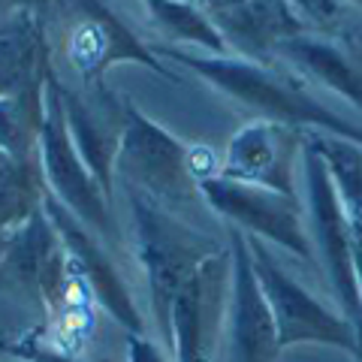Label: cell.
<instances>
[{
  "mask_svg": "<svg viewBox=\"0 0 362 362\" xmlns=\"http://www.w3.org/2000/svg\"><path fill=\"white\" fill-rule=\"evenodd\" d=\"M61 100L78 157L112 197L115 157L127 124V100H118L112 90H106V85H90V94L61 85Z\"/></svg>",
  "mask_w": 362,
  "mask_h": 362,
  "instance_id": "cell-14",
  "label": "cell"
},
{
  "mask_svg": "<svg viewBox=\"0 0 362 362\" xmlns=\"http://www.w3.org/2000/svg\"><path fill=\"white\" fill-rule=\"evenodd\" d=\"M305 181H308V202H311V233H314V254L320 257V272H326L332 293L341 314L356 326L362 320V299H359V278H356V245L354 226H350L347 209L326 160L308 142L302 151Z\"/></svg>",
  "mask_w": 362,
  "mask_h": 362,
  "instance_id": "cell-4",
  "label": "cell"
},
{
  "mask_svg": "<svg viewBox=\"0 0 362 362\" xmlns=\"http://www.w3.org/2000/svg\"><path fill=\"white\" fill-rule=\"evenodd\" d=\"M142 4L157 30L166 37L197 45L206 54H230L221 30L214 28V21L202 6L190 4V0H142Z\"/></svg>",
  "mask_w": 362,
  "mask_h": 362,
  "instance_id": "cell-20",
  "label": "cell"
},
{
  "mask_svg": "<svg viewBox=\"0 0 362 362\" xmlns=\"http://www.w3.org/2000/svg\"><path fill=\"white\" fill-rule=\"evenodd\" d=\"M278 54L287 58L302 76H308L323 88L341 94L362 112V73L347 61V54L335 42L299 33V37H290L287 42H281Z\"/></svg>",
  "mask_w": 362,
  "mask_h": 362,
  "instance_id": "cell-17",
  "label": "cell"
},
{
  "mask_svg": "<svg viewBox=\"0 0 362 362\" xmlns=\"http://www.w3.org/2000/svg\"><path fill=\"white\" fill-rule=\"evenodd\" d=\"M247 247H251L254 272L259 278L269 308L275 314L281 344H329L338 350H347L359 359V335L356 326L347 320L344 314H335L332 308L311 296L308 287H302L299 281H293L284 266L269 254V247L247 235Z\"/></svg>",
  "mask_w": 362,
  "mask_h": 362,
  "instance_id": "cell-6",
  "label": "cell"
},
{
  "mask_svg": "<svg viewBox=\"0 0 362 362\" xmlns=\"http://www.w3.org/2000/svg\"><path fill=\"white\" fill-rule=\"evenodd\" d=\"M230 254H233V284H230V362H278L281 335L275 314L259 278L254 272L251 247L242 230H230Z\"/></svg>",
  "mask_w": 362,
  "mask_h": 362,
  "instance_id": "cell-12",
  "label": "cell"
},
{
  "mask_svg": "<svg viewBox=\"0 0 362 362\" xmlns=\"http://www.w3.org/2000/svg\"><path fill=\"white\" fill-rule=\"evenodd\" d=\"M127 197H130L136 257H139L145 281H148L151 314H154L157 329H160L163 350H166L169 314H173L175 296L206 259L226 251V247L221 242H214L211 235L187 226L163 202L151 199L142 190L127 187Z\"/></svg>",
  "mask_w": 362,
  "mask_h": 362,
  "instance_id": "cell-2",
  "label": "cell"
},
{
  "mask_svg": "<svg viewBox=\"0 0 362 362\" xmlns=\"http://www.w3.org/2000/svg\"><path fill=\"white\" fill-rule=\"evenodd\" d=\"M9 6H16V13H37L42 16V9L52 4V0H6Z\"/></svg>",
  "mask_w": 362,
  "mask_h": 362,
  "instance_id": "cell-24",
  "label": "cell"
},
{
  "mask_svg": "<svg viewBox=\"0 0 362 362\" xmlns=\"http://www.w3.org/2000/svg\"><path fill=\"white\" fill-rule=\"evenodd\" d=\"M233 254L230 247L206 259L173 302L169 341L175 362H214L221 329L230 311Z\"/></svg>",
  "mask_w": 362,
  "mask_h": 362,
  "instance_id": "cell-9",
  "label": "cell"
},
{
  "mask_svg": "<svg viewBox=\"0 0 362 362\" xmlns=\"http://www.w3.org/2000/svg\"><path fill=\"white\" fill-rule=\"evenodd\" d=\"M206 13L230 54L257 64H272L281 42L305 33V21L290 0H239L230 6H206Z\"/></svg>",
  "mask_w": 362,
  "mask_h": 362,
  "instance_id": "cell-15",
  "label": "cell"
},
{
  "mask_svg": "<svg viewBox=\"0 0 362 362\" xmlns=\"http://www.w3.org/2000/svg\"><path fill=\"white\" fill-rule=\"evenodd\" d=\"M350 4H356V6H362V0H350Z\"/></svg>",
  "mask_w": 362,
  "mask_h": 362,
  "instance_id": "cell-28",
  "label": "cell"
},
{
  "mask_svg": "<svg viewBox=\"0 0 362 362\" xmlns=\"http://www.w3.org/2000/svg\"><path fill=\"white\" fill-rule=\"evenodd\" d=\"M4 354L16 356L21 362H97V359H85V356L70 354V350H64L58 344H52L42 329L18 335V338H6Z\"/></svg>",
  "mask_w": 362,
  "mask_h": 362,
  "instance_id": "cell-21",
  "label": "cell"
},
{
  "mask_svg": "<svg viewBox=\"0 0 362 362\" xmlns=\"http://www.w3.org/2000/svg\"><path fill=\"white\" fill-rule=\"evenodd\" d=\"M293 6L305 13V18L317 21V25H326L338 16V0H290Z\"/></svg>",
  "mask_w": 362,
  "mask_h": 362,
  "instance_id": "cell-23",
  "label": "cell"
},
{
  "mask_svg": "<svg viewBox=\"0 0 362 362\" xmlns=\"http://www.w3.org/2000/svg\"><path fill=\"white\" fill-rule=\"evenodd\" d=\"M45 214L52 218L54 230L66 245L70 254V266L78 278H82L85 290L94 296V302L103 308L121 329H127V335H145L142 314L133 302V293L127 287V281L121 278V272L103 251V245L94 239L90 226L82 223L76 214L64 206L54 194H45Z\"/></svg>",
  "mask_w": 362,
  "mask_h": 362,
  "instance_id": "cell-11",
  "label": "cell"
},
{
  "mask_svg": "<svg viewBox=\"0 0 362 362\" xmlns=\"http://www.w3.org/2000/svg\"><path fill=\"white\" fill-rule=\"evenodd\" d=\"M154 54L185 64L187 70L209 78L223 94L239 100L242 106L257 109L259 118L266 121H281L299 130H323L329 136H341V139L362 145L359 124L335 115L317 97H311L299 82L275 73L269 64L245 61L235 58V54H197L187 49H175V45H157Z\"/></svg>",
  "mask_w": 362,
  "mask_h": 362,
  "instance_id": "cell-1",
  "label": "cell"
},
{
  "mask_svg": "<svg viewBox=\"0 0 362 362\" xmlns=\"http://www.w3.org/2000/svg\"><path fill=\"white\" fill-rule=\"evenodd\" d=\"M4 347H6V338H4V335H0V354H4Z\"/></svg>",
  "mask_w": 362,
  "mask_h": 362,
  "instance_id": "cell-27",
  "label": "cell"
},
{
  "mask_svg": "<svg viewBox=\"0 0 362 362\" xmlns=\"http://www.w3.org/2000/svg\"><path fill=\"white\" fill-rule=\"evenodd\" d=\"M190 4H202V0H190Z\"/></svg>",
  "mask_w": 362,
  "mask_h": 362,
  "instance_id": "cell-29",
  "label": "cell"
},
{
  "mask_svg": "<svg viewBox=\"0 0 362 362\" xmlns=\"http://www.w3.org/2000/svg\"><path fill=\"white\" fill-rule=\"evenodd\" d=\"M42 18L37 13H16L6 28H0V97H13L33 88L49 70Z\"/></svg>",
  "mask_w": 362,
  "mask_h": 362,
  "instance_id": "cell-16",
  "label": "cell"
},
{
  "mask_svg": "<svg viewBox=\"0 0 362 362\" xmlns=\"http://www.w3.org/2000/svg\"><path fill=\"white\" fill-rule=\"evenodd\" d=\"M49 185L40 157L18 160L0 151V230H16L42 209Z\"/></svg>",
  "mask_w": 362,
  "mask_h": 362,
  "instance_id": "cell-19",
  "label": "cell"
},
{
  "mask_svg": "<svg viewBox=\"0 0 362 362\" xmlns=\"http://www.w3.org/2000/svg\"><path fill=\"white\" fill-rule=\"evenodd\" d=\"M199 194L235 230H242L245 235H254L259 242H272L284 247L287 254L302 257L311 269H320L314 254V242L305 233L299 197H287L272 187L245 185V181H233L223 175L202 181Z\"/></svg>",
  "mask_w": 362,
  "mask_h": 362,
  "instance_id": "cell-7",
  "label": "cell"
},
{
  "mask_svg": "<svg viewBox=\"0 0 362 362\" xmlns=\"http://www.w3.org/2000/svg\"><path fill=\"white\" fill-rule=\"evenodd\" d=\"M49 73V70H45ZM45 124V78L13 97H0V151L18 160L40 157Z\"/></svg>",
  "mask_w": 362,
  "mask_h": 362,
  "instance_id": "cell-18",
  "label": "cell"
},
{
  "mask_svg": "<svg viewBox=\"0 0 362 362\" xmlns=\"http://www.w3.org/2000/svg\"><path fill=\"white\" fill-rule=\"evenodd\" d=\"M230 4H239V0H202V6H230Z\"/></svg>",
  "mask_w": 362,
  "mask_h": 362,
  "instance_id": "cell-26",
  "label": "cell"
},
{
  "mask_svg": "<svg viewBox=\"0 0 362 362\" xmlns=\"http://www.w3.org/2000/svg\"><path fill=\"white\" fill-rule=\"evenodd\" d=\"M115 173L127 178V187L142 190L166 209L199 194V185L187 166V145H181L148 115H142V109L133 103H127V124L115 157Z\"/></svg>",
  "mask_w": 362,
  "mask_h": 362,
  "instance_id": "cell-8",
  "label": "cell"
},
{
  "mask_svg": "<svg viewBox=\"0 0 362 362\" xmlns=\"http://www.w3.org/2000/svg\"><path fill=\"white\" fill-rule=\"evenodd\" d=\"M73 6L78 18L66 33L64 54L82 82L103 85L106 70L121 61L142 64L157 76L173 78V73L157 61V54L145 49L139 37H133V30L106 6V0H73Z\"/></svg>",
  "mask_w": 362,
  "mask_h": 362,
  "instance_id": "cell-10",
  "label": "cell"
},
{
  "mask_svg": "<svg viewBox=\"0 0 362 362\" xmlns=\"http://www.w3.org/2000/svg\"><path fill=\"white\" fill-rule=\"evenodd\" d=\"M70 254L54 230L45 206L16 230H9L6 254L0 263V290L18 293L42 311L45 323L64 320L70 311Z\"/></svg>",
  "mask_w": 362,
  "mask_h": 362,
  "instance_id": "cell-3",
  "label": "cell"
},
{
  "mask_svg": "<svg viewBox=\"0 0 362 362\" xmlns=\"http://www.w3.org/2000/svg\"><path fill=\"white\" fill-rule=\"evenodd\" d=\"M127 362H169L163 344H154L145 335H127Z\"/></svg>",
  "mask_w": 362,
  "mask_h": 362,
  "instance_id": "cell-22",
  "label": "cell"
},
{
  "mask_svg": "<svg viewBox=\"0 0 362 362\" xmlns=\"http://www.w3.org/2000/svg\"><path fill=\"white\" fill-rule=\"evenodd\" d=\"M6 242H9V233L0 230V263H4V254H6Z\"/></svg>",
  "mask_w": 362,
  "mask_h": 362,
  "instance_id": "cell-25",
  "label": "cell"
},
{
  "mask_svg": "<svg viewBox=\"0 0 362 362\" xmlns=\"http://www.w3.org/2000/svg\"><path fill=\"white\" fill-rule=\"evenodd\" d=\"M40 163H42L49 194L58 197L94 233L112 235L109 194L100 187V181L85 166V160L78 157L73 145V136L64 115V100H61V78L52 64H49V73H45V124L40 136Z\"/></svg>",
  "mask_w": 362,
  "mask_h": 362,
  "instance_id": "cell-5",
  "label": "cell"
},
{
  "mask_svg": "<svg viewBox=\"0 0 362 362\" xmlns=\"http://www.w3.org/2000/svg\"><path fill=\"white\" fill-rule=\"evenodd\" d=\"M302 151H305V133L299 127L257 118L247 121L233 136L221 175L296 197L293 166H296V157H302Z\"/></svg>",
  "mask_w": 362,
  "mask_h": 362,
  "instance_id": "cell-13",
  "label": "cell"
}]
</instances>
